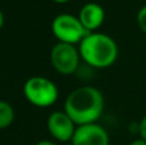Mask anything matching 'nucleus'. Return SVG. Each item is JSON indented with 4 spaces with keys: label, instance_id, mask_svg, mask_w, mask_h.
<instances>
[{
    "label": "nucleus",
    "instance_id": "obj_13",
    "mask_svg": "<svg viewBox=\"0 0 146 145\" xmlns=\"http://www.w3.org/2000/svg\"><path fill=\"white\" fill-rule=\"evenodd\" d=\"M36 145H56V144L51 143V141H49V140H42V141H38Z\"/></svg>",
    "mask_w": 146,
    "mask_h": 145
},
{
    "label": "nucleus",
    "instance_id": "obj_8",
    "mask_svg": "<svg viewBox=\"0 0 146 145\" xmlns=\"http://www.w3.org/2000/svg\"><path fill=\"white\" fill-rule=\"evenodd\" d=\"M104 18H105V13H104L103 7L96 4V3H87V4H85L81 8L80 14H78V19L81 21L83 27L88 32H92V31L98 30L103 25Z\"/></svg>",
    "mask_w": 146,
    "mask_h": 145
},
{
    "label": "nucleus",
    "instance_id": "obj_7",
    "mask_svg": "<svg viewBox=\"0 0 146 145\" xmlns=\"http://www.w3.org/2000/svg\"><path fill=\"white\" fill-rule=\"evenodd\" d=\"M72 143L74 145H109V135L100 125L87 123L76 127Z\"/></svg>",
    "mask_w": 146,
    "mask_h": 145
},
{
    "label": "nucleus",
    "instance_id": "obj_4",
    "mask_svg": "<svg viewBox=\"0 0 146 145\" xmlns=\"http://www.w3.org/2000/svg\"><path fill=\"white\" fill-rule=\"evenodd\" d=\"M53 33L60 43L67 44H80L88 35L87 30L83 27L81 21L71 14H59L54 18L51 23Z\"/></svg>",
    "mask_w": 146,
    "mask_h": 145
},
{
    "label": "nucleus",
    "instance_id": "obj_10",
    "mask_svg": "<svg viewBox=\"0 0 146 145\" xmlns=\"http://www.w3.org/2000/svg\"><path fill=\"white\" fill-rule=\"evenodd\" d=\"M137 23L142 32L146 33V5L142 7L137 13Z\"/></svg>",
    "mask_w": 146,
    "mask_h": 145
},
{
    "label": "nucleus",
    "instance_id": "obj_16",
    "mask_svg": "<svg viewBox=\"0 0 146 145\" xmlns=\"http://www.w3.org/2000/svg\"><path fill=\"white\" fill-rule=\"evenodd\" d=\"M67 145H74V144H73V143H72V141H71V143H69V144H67Z\"/></svg>",
    "mask_w": 146,
    "mask_h": 145
},
{
    "label": "nucleus",
    "instance_id": "obj_2",
    "mask_svg": "<svg viewBox=\"0 0 146 145\" xmlns=\"http://www.w3.org/2000/svg\"><path fill=\"white\" fill-rule=\"evenodd\" d=\"M80 55L83 62L95 68L110 67L118 57V46L110 36L91 32L80 43Z\"/></svg>",
    "mask_w": 146,
    "mask_h": 145
},
{
    "label": "nucleus",
    "instance_id": "obj_11",
    "mask_svg": "<svg viewBox=\"0 0 146 145\" xmlns=\"http://www.w3.org/2000/svg\"><path fill=\"white\" fill-rule=\"evenodd\" d=\"M140 123V136H141L142 140L146 141V116H144V118L141 120V122Z\"/></svg>",
    "mask_w": 146,
    "mask_h": 145
},
{
    "label": "nucleus",
    "instance_id": "obj_3",
    "mask_svg": "<svg viewBox=\"0 0 146 145\" xmlns=\"http://www.w3.org/2000/svg\"><path fill=\"white\" fill-rule=\"evenodd\" d=\"M23 94L31 104L40 108L53 105L58 99V87L51 80L41 76H33L25 82Z\"/></svg>",
    "mask_w": 146,
    "mask_h": 145
},
{
    "label": "nucleus",
    "instance_id": "obj_9",
    "mask_svg": "<svg viewBox=\"0 0 146 145\" xmlns=\"http://www.w3.org/2000/svg\"><path fill=\"white\" fill-rule=\"evenodd\" d=\"M14 121V109L5 100H0V130L9 127Z\"/></svg>",
    "mask_w": 146,
    "mask_h": 145
},
{
    "label": "nucleus",
    "instance_id": "obj_1",
    "mask_svg": "<svg viewBox=\"0 0 146 145\" xmlns=\"http://www.w3.org/2000/svg\"><path fill=\"white\" fill-rule=\"evenodd\" d=\"M103 109V94L92 86H81L73 90L64 103V112L78 126L95 123Z\"/></svg>",
    "mask_w": 146,
    "mask_h": 145
},
{
    "label": "nucleus",
    "instance_id": "obj_14",
    "mask_svg": "<svg viewBox=\"0 0 146 145\" xmlns=\"http://www.w3.org/2000/svg\"><path fill=\"white\" fill-rule=\"evenodd\" d=\"M3 25H4V15H3V12L0 10V30H1Z\"/></svg>",
    "mask_w": 146,
    "mask_h": 145
},
{
    "label": "nucleus",
    "instance_id": "obj_15",
    "mask_svg": "<svg viewBox=\"0 0 146 145\" xmlns=\"http://www.w3.org/2000/svg\"><path fill=\"white\" fill-rule=\"evenodd\" d=\"M53 1L59 3V4H63V3H67V1H69V0H53Z\"/></svg>",
    "mask_w": 146,
    "mask_h": 145
},
{
    "label": "nucleus",
    "instance_id": "obj_12",
    "mask_svg": "<svg viewBox=\"0 0 146 145\" xmlns=\"http://www.w3.org/2000/svg\"><path fill=\"white\" fill-rule=\"evenodd\" d=\"M129 145H146V141L142 140V139H137V140H133Z\"/></svg>",
    "mask_w": 146,
    "mask_h": 145
},
{
    "label": "nucleus",
    "instance_id": "obj_6",
    "mask_svg": "<svg viewBox=\"0 0 146 145\" xmlns=\"http://www.w3.org/2000/svg\"><path fill=\"white\" fill-rule=\"evenodd\" d=\"M76 123L66 112H53L48 118V130L53 138L62 143L72 141L74 135Z\"/></svg>",
    "mask_w": 146,
    "mask_h": 145
},
{
    "label": "nucleus",
    "instance_id": "obj_5",
    "mask_svg": "<svg viewBox=\"0 0 146 145\" xmlns=\"http://www.w3.org/2000/svg\"><path fill=\"white\" fill-rule=\"evenodd\" d=\"M80 51L74 48V45L60 41L53 46L50 53L51 64L60 74L76 73L80 67Z\"/></svg>",
    "mask_w": 146,
    "mask_h": 145
}]
</instances>
